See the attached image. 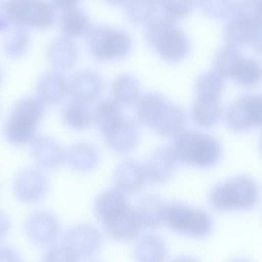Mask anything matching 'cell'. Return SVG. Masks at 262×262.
I'll return each instance as SVG.
<instances>
[{
    "instance_id": "6da1fadb",
    "label": "cell",
    "mask_w": 262,
    "mask_h": 262,
    "mask_svg": "<svg viewBox=\"0 0 262 262\" xmlns=\"http://www.w3.org/2000/svg\"><path fill=\"white\" fill-rule=\"evenodd\" d=\"M224 37L229 47L250 45L261 49V0H238L232 7Z\"/></svg>"
},
{
    "instance_id": "7a4b0ae2",
    "label": "cell",
    "mask_w": 262,
    "mask_h": 262,
    "mask_svg": "<svg viewBox=\"0 0 262 262\" xmlns=\"http://www.w3.org/2000/svg\"><path fill=\"white\" fill-rule=\"evenodd\" d=\"M171 151L177 160L200 168L215 164L221 151L215 139L193 130L178 132Z\"/></svg>"
},
{
    "instance_id": "3957f363",
    "label": "cell",
    "mask_w": 262,
    "mask_h": 262,
    "mask_svg": "<svg viewBox=\"0 0 262 262\" xmlns=\"http://www.w3.org/2000/svg\"><path fill=\"white\" fill-rule=\"evenodd\" d=\"M146 37L149 44L165 60L179 61L188 53L189 44L187 36L173 21L168 18L163 17L151 21Z\"/></svg>"
},
{
    "instance_id": "277c9868",
    "label": "cell",
    "mask_w": 262,
    "mask_h": 262,
    "mask_svg": "<svg viewBox=\"0 0 262 262\" xmlns=\"http://www.w3.org/2000/svg\"><path fill=\"white\" fill-rule=\"evenodd\" d=\"M258 197L256 183L249 177L240 176L214 187L210 194V201L220 210H241L253 207Z\"/></svg>"
},
{
    "instance_id": "5b68a950",
    "label": "cell",
    "mask_w": 262,
    "mask_h": 262,
    "mask_svg": "<svg viewBox=\"0 0 262 262\" xmlns=\"http://www.w3.org/2000/svg\"><path fill=\"white\" fill-rule=\"evenodd\" d=\"M43 113V102L38 98L29 97L20 101L7 121L5 129L7 139L18 145L31 140Z\"/></svg>"
},
{
    "instance_id": "8992f818",
    "label": "cell",
    "mask_w": 262,
    "mask_h": 262,
    "mask_svg": "<svg viewBox=\"0 0 262 262\" xmlns=\"http://www.w3.org/2000/svg\"><path fill=\"white\" fill-rule=\"evenodd\" d=\"M163 221L173 231L195 237L207 236L212 227L205 212L180 203L165 204Z\"/></svg>"
},
{
    "instance_id": "52a82bcc",
    "label": "cell",
    "mask_w": 262,
    "mask_h": 262,
    "mask_svg": "<svg viewBox=\"0 0 262 262\" xmlns=\"http://www.w3.org/2000/svg\"><path fill=\"white\" fill-rule=\"evenodd\" d=\"M87 41L91 55L100 60L123 57L131 48V40L127 34L105 27H95L90 30Z\"/></svg>"
},
{
    "instance_id": "ba28073f",
    "label": "cell",
    "mask_w": 262,
    "mask_h": 262,
    "mask_svg": "<svg viewBox=\"0 0 262 262\" xmlns=\"http://www.w3.org/2000/svg\"><path fill=\"white\" fill-rule=\"evenodd\" d=\"M4 10L14 24L36 29H44L54 21L53 6L46 0H7Z\"/></svg>"
},
{
    "instance_id": "9c48e42d",
    "label": "cell",
    "mask_w": 262,
    "mask_h": 262,
    "mask_svg": "<svg viewBox=\"0 0 262 262\" xmlns=\"http://www.w3.org/2000/svg\"><path fill=\"white\" fill-rule=\"evenodd\" d=\"M227 117L228 125L235 130H245L260 126L261 123L260 97L246 95L239 97L230 107Z\"/></svg>"
},
{
    "instance_id": "30bf717a",
    "label": "cell",
    "mask_w": 262,
    "mask_h": 262,
    "mask_svg": "<svg viewBox=\"0 0 262 262\" xmlns=\"http://www.w3.org/2000/svg\"><path fill=\"white\" fill-rule=\"evenodd\" d=\"M62 243L76 261L95 254L101 246V236L94 227L80 225L67 231Z\"/></svg>"
},
{
    "instance_id": "8fae6325",
    "label": "cell",
    "mask_w": 262,
    "mask_h": 262,
    "mask_svg": "<svg viewBox=\"0 0 262 262\" xmlns=\"http://www.w3.org/2000/svg\"><path fill=\"white\" fill-rule=\"evenodd\" d=\"M47 189L45 175L35 168L21 170L14 179L15 195L19 201L25 203H34L40 200L45 195Z\"/></svg>"
},
{
    "instance_id": "7c38bea8",
    "label": "cell",
    "mask_w": 262,
    "mask_h": 262,
    "mask_svg": "<svg viewBox=\"0 0 262 262\" xmlns=\"http://www.w3.org/2000/svg\"><path fill=\"white\" fill-rule=\"evenodd\" d=\"M25 229L29 239L38 245L53 243L60 230L57 219L46 211H36L31 214L26 221Z\"/></svg>"
},
{
    "instance_id": "4fadbf2b",
    "label": "cell",
    "mask_w": 262,
    "mask_h": 262,
    "mask_svg": "<svg viewBox=\"0 0 262 262\" xmlns=\"http://www.w3.org/2000/svg\"><path fill=\"white\" fill-rule=\"evenodd\" d=\"M69 92L74 101L86 104L96 99L103 88L101 76L91 70L75 73L69 82Z\"/></svg>"
},
{
    "instance_id": "5bb4252c",
    "label": "cell",
    "mask_w": 262,
    "mask_h": 262,
    "mask_svg": "<svg viewBox=\"0 0 262 262\" xmlns=\"http://www.w3.org/2000/svg\"><path fill=\"white\" fill-rule=\"evenodd\" d=\"M102 134L106 145L119 153L131 151L136 146L138 139L135 124L123 116Z\"/></svg>"
},
{
    "instance_id": "9a60e30c",
    "label": "cell",
    "mask_w": 262,
    "mask_h": 262,
    "mask_svg": "<svg viewBox=\"0 0 262 262\" xmlns=\"http://www.w3.org/2000/svg\"><path fill=\"white\" fill-rule=\"evenodd\" d=\"M176 160L171 150H156L143 165L147 182L159 184L170 179L175 172Z\"/></svg>"
},
{
    "instance_id": "2e32d148",
    "label": "cell",
    "mask_w": 262,
    "mask_h": 262,
    "mask_svg": "<svg viewBox=\"0 0 262 262\" xmlns=\"http://www.w3.org/2000/svg\"><path fill=\"white\" fill-rule=\"evenodd\" d=\"M103 223L106 232L111 237L123 241L136 238L142 227L136 211L130 206Z\"/></svg>"
},
{
    "instance_id": "e0dca14e",
    "label": "cell",
    "mask_w": 262,
    "mask_h": 262,
    "mask_svg": "<svg viewBox=\"0 0 262 262\" xmlns=\"http://www.w3.org/2000/svg\"><path fill=\"white\" fill-rule=\"evenodd\" d=\"M115 182L118 189L123 193L140 191L147 182L143 165L134 160H124L116 170Z\"/></svg>"
},
{
    "instance_id": "ac0fdd59",
    "label": "cell",
    "mask_w": 262,
    "mask_h": 262,
    "mask_svg": "<svg viewBox=\"0 0 262 262\" xmlns=\"http://www.w3.org/2000/svg\"><path fill=\"white\" fill-rule=\"evenodd\" d=\"M31 152L34 160L44 169L55 168L65 160L66 154L60 145L48 137H39L35 139Z\"/></svg>"
},
{
    "instance_id": "d6986e66",
    "label": "cell",
    "mask_w": 262,
    "mask_h": 262,
    "mask_svg": "<svg viewBox=\"0 0 262 262\" xmlns=\"http://www.w3.org/2000/svg\"><path fill=\"white\" fill-rule=\"evenodd\" d=\"M185 122V116L183 111L178 106L166 101L149 126L157 134L167 136L180 131Z\"/></svg>"
},
{
    "instance_id": "ffe728a7",
    "label": "cell",
    "mask_w": 262,
    "mask_h": 262,
    "mask_svg": "<svg viewBox=\"0 0 262 262\" xmlns=\"http://www.w3.org/2000/svg\"><path fill=\"white\" fill-rule=\"evenodd\" d=\"M68 83L66 77L60 72H49L43 75L38 82V98L43 103L56 104L69 92Z\"/></svg>"
},
{
    "instance_id": "44dd1931",
    "label": "cell",
    "mask_w": 262,
    "mask_h": 262,
    "mask_svg": "<svg viewBox=\"0 0 262 262\" xmlns=\"http://www.w3.org/2000/svg\"><path fill=\"white\" fill-rule=\"evenodd\" d=\"M165 204L158 196L148 194L142 198L135 210L142 226L155 229L164 222Z\"/></svg>"
},
{
    "instance_id": "7402d4cb",
    "label": "cell",
    "mask_w": 262,
    "mask_h": 262,
    "mask_svg": "<svg viewBox=\"0 0 262 262\" xmlns=\"http://www.w3.org/2000/svg\"><path fill=\"white\" fill-rule=\"evenodd\" d=\"M48 55L51 64L62 70L72 68L78 57L75 45L67 38H59L54 41L49 48Z\"/></svg>"
},
{
    "instance_id": "603a6c76",
    "label": "cell",
    "mask_w": 262,
    "mask_h": 262,
    "mask_svg": "<svg viewBox=\"0 0 262 262\" xmlns=\"http://www.w3.org/2000/svg\"><path fill=\"white\" fill-rule=\"evenodd\" d=\"M129 206L124 193L112 189L101 193L97 199L95 210L97 216L103 223Z\"/></svg>"
},
{
    "instance_id": "cb8c5ba5",
    "label": "cell",
    "mask_w": 262,
    "mask_h": 262,
    "mask_svg": "<svg viewBox=\"0 0 262 262\" xmlns=\"http://www.w3.org/2000/svg\"><path fill=\"white\" fill-rule=\"evenodd\" d=\"M114 100L121 106L135 103L140 94V86L137 80L132 75L123 73L114 80L112 87Z\"/></svg>"
},
{
    "instance_id": "d4e9b609",
    "label": "cell",
    "mask_w": 262,
    "mask_h": 262,
    "mask_svg": "<svg viewBox=\"0 0 262 262\" xmlns=\"http://www.w3.org/2000/svg\"><path fill=\"white\" fill-rule=\"evenodd\" d=\"M134 255L139 261H163L167 255L166 245L156 235H146L136 245Z\"/></svg>"
},
{
    "instance_id": "484cf974",
    "label": "cell",
    "mask_w": 262,
    "mask_h": 262,
    "mask_svg": "<svg viewBox=\"0 0 262 262\" xmlns=\"http://www.w3.org/2000/svg\"><path fill=\"white\" fill-rule=\"evenodd\" d=\"M98 160L96 148L88 143L73 146L65 156L69 166L78 171H86L95 167Z\"/></svg>"
},
{
    "instance_id": "4316f807",
    "label": "cell",
    "mask_w": 262,
    "mask_h": 262,
    "mask_svg": "<svg viewBox=\"0 0 262 262\" xmlns=\"http://www.w3.org/2000/svg\"><path fill=\"white\" fill-rule=\"evenodd\" d=\"M222 110L220 99L198 97L192 108L194 122L202 126H209L219 120Z\"/></svg>"
},
{
    "instance_id": "83f0119b",
    "label": "cell",
    "mask_w": 262,
    "mask_h": 262,
    "mask_svg": "<svg viewBox=\"0 0 262 262\" xmlns=\"http://www.w3.org/2000/svg\"><path fill=\"white\" fill-rule=\"evenodd\" d=\"M122 117L120 105L114 100H105L97 104L93 120L97 128L103 133Z\"/></svg>"
},
{
    "instance_id": "f1b7e54d",
    "label": "cell",
    "mask_w": 262,
    "mask_h": 262,
    "mask_svg": "<svg viewBox=\"0 0 262 262\" xmlns=\"http://www.w3.org/2000/svg\"><path fill=\"white\" fill-rule=\"evenodd\" d=\"M165 102L164 99L158 94L149 93L144 95L138 100L136 107L138 121L149 126Z\"/></svg>"
},
{
    "instance_id": "f546056e",
    "label": "cell",
    "mask_w": 262,
    "mask_h": 262,
    "mask_svg": "<svg viewBox=\"0 0 262 262\" xmlns=\"http://www.w3.org/2000/svg\"><path fill=\"white\" fill-rule=\"evenodd\" d=\"M242 57L236 48L223 49L215 58L216 73L221 77H233Z\"/></svg>"
},
{
    "instance_id": "4dcf8cb0",
    "label": "cell",
    "mask_w": 262,
    "mask_h": 262,
    "mask_svg": "<svg viewBox=\"0 0 262 262\" xmlns=\"http://www.w3.org/2000/svg\"><path fill=\"white\" fill-rule=\"evenodd\" d=\"M66 123L75 129L85 128L90 124L91 116L85 104L73 101L67 104L63 111Z\"/></svg>"
},
{
    "instance_id": "1f68e13d",
    "label": "cell",
    "mask_w": 262,
    "mask_h": 262,
    "mask_svg": "<svg viewBox=\"0 0 262 262\" xmlns=\"http://www.w3.org/2000/svg\"><path fill=\"white\" fill-rule=\"evenodd\" d=\"M158 6L157 0H129L127 4L126 12L130 21L141 24L151 22Z\"/></svg>"
},
{
    "instance_id": "d6a6232c",
    "label": "cell",
    "mask_w": 262,
    "mask_h": 262,
    "mask_svg": "<svg viewBox=\"0 0 262 262\" xmlns=\"http://www.w3.org/2000/svg\"><path fill=\"white\" fill-rule=\"evenodd\" d=\"M88 19L80 10L73 8L66 11L61 21V29L68 37L79 36L86 31Z\"/></svg>"
},
{
    "instance_id": "836d02e7",
    "label": "cell",
    "mask_w": 262,
    "mask_h": 262,
    "mask_svg": "<svg viewBox=\"0 0 262 262\" xmlns=\"http://www.w3.org/2000/svg\"><path fill=\"white\" fill-rule=\"evenodd\" d=\"M216 73L206 72L201 75L196 82L198 97L219 99L223 89V82Z\"/></svg>"
},
{
    "instance_id": "e575fe53",
    "label": "cell",
    "mask_w": 262,
    "mask_h": 262,
    "mask_svg": "<svg viewBox=\"0 0 262 262\" xmlns=\"http://www.w3.org/2000/svg\"><path fill=\"white\" fill-rule=\"evenodd\" d=\"M233 78L243 86H253L260 80V66L254 59L243 57Z\"/></svg>"
},
{
    "instance_id": "d590c367",
    "label": "cell",
    "mask_w": 262,
    "mask_h": 262,
    "mask_svg": "<svg viewBox=\"0 0 262 262\" xmlns=\"http://www.w3.org/2000/svg\"><path fill=\"white\" fill-rule=\"evenodd\" d=\"M165 17L172 21L187 16L192 7L191 0H157Z\"/></svg>"
},
{
    "instance_id": "8d00e7d4",
    "label": "cell",
    "mask_w": 262,
    "mask_h": 262,
    "mask_svg": "<svg viewBox=\"0 0 262 262\" xmlns=\"http://www.w3.org/2000/svg\"><path fill=\"white\" fill-rule=\"evenodd\" d=\"M28 41L27 34L23 27L15 24L13 31L5 40V49L12 56H20L26 50Z\"/></svg>"
},
{
    "instance_id": "74e56055",
    "label": "cell",
    "mask_w": 262,
    "mask_h": 262,
    "mask_svg": "<svg viewBox=\"0 0 262 262\" xmlns=\"http://www.w3.org/2000/svg\"><path fill=\"white\" fill-rule=\"evenodd\" d=\"M44 260L47 261H76L67 248L61 242L52 245L44 256Z\"/></svg>"
},
{
    "instance_id": "f35d334b",
    "label": "cell",
    "mask_w": 262,
    "mask_h": 262,
    "mask_svg": "<svg viewBox=\"0 0 262 262\" xmlns=\"http://www.w3.org/2000/svg\"><path fill=\"white\" fill-rule=\"evenodd\" d=\"M19 257L12 249L0 247V261H18Z\"/></svg>"
},
{
    "instance_id": "ab89813d",
    "label": "cell",
    "mask_w": 262,
    "mask_h": 262,
    "mask_svg": "<svg viewBox=\"0 0 262 262\" xmlns=\"http://www.w3.org/2000/svg\"><path fill=\"white\" fill-rule=\"evenodd\" d=\"M10 226V221L7 215L0 210V242L7 235Z\"/></svg>"
},
{
    "instance_id": "60d3db41",
    "label": "cell",
    "mask_w": 262,
    "mask_h": 262,
    "mask_svg": "<svg viewBox=\"0 0 262 262\" xmlns=\"http://www.w3.org/2000/svg\"><path fill=\"white\" fill-rule=\"evenodd\" d=\"M55 5L65 11L74 8L79 0H53Z\"/></svg>"
},
{
    "instance_id": "b9f144b4",
    "label": "cell",
    "mask_w": 262,
    "mask_h": 262,
    "mask_svg": "<svg viewBox=\"0 0 262 262\" xmlns=\"http://www.w3.org/2000/svg\"><path fill=\"white\" fill-rule=\"evenodd\" d=\"M108 3L113 4V5H117V4H120L123 2H124L125 0H106Z\"/></svg>"
}]
</instances>
